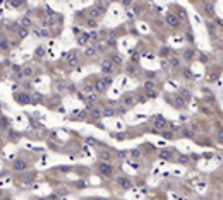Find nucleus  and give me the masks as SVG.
Returning <instances> with one entry per match:
<instances>
[{
    "label": "nucleus",
    "instance_id": "nucleus-22",
    "mask_svg": "<svg viewBox=\"0 0 223 200\" xmlns=\"http://www.w3.org/2000/svg\"><path fill=\"white\" fill-rule=\"evenodd\" d=\"M160 158L162 159H172V152L170 151H160Z\"/></svg>",
    "mask_w": 223,
    "mask_h": 200
},
{
    "label": "nucleus",
    "instance_id": "nucleus-4",
    "mask_svg": "<svg viewBox=\"0 0 223 200\" xmlns=\"http://www.w3.org/2000/svg\"><path fill=\"white\" fill-rule=\"evenodd\" d=\"M113 70H115V63H113L112 60H103L101 62V74L110 75Z\"/></svg>",
    "mask_w": 223,
    "mask_h": 200
},
{
    "label": "nucleus",
    "instance_id": "nucleus-6",
    "mask_svg": "<svg viewBox=\"0 0 223 200\" xmlns=\"http://www.w3.org/2000/svg\"><path fill=\"white\" fill-rule=\"evenodd\" d=\"M65 62H67L71 67L77 65V62H79V53H77V52H69L67 57H65Z\"/></svg>",
    "mask_w": 223,
    "mask_h": 200
},
{
    "label": "nucleus",
    "instance_id": "nucleus-32",
    "mask_svg": "<svg viewBox=\"0 0 223 200\" xmlns=\"http://www.w3.org/2000/svg\"><path fill=\"white\" fill-rule=\"evenodd\" d=\"M43 52H45V48H43V46H40V48H38V57H43Z\"/></svg>",
    "mask_w": 223,
    "mask_h": 200
},
{
    "label": "nucleus",
    "instance_id": "nucleus-15",
    "mask_svg": "<svg viewBox=\"0 0 223 200\" xmlns=\"http://www.w3.org/2000/svg\"><path fill=\"white\" fill-rule=\"evenodd\" d=\"M77 43L81 46H84V45H88V43H89V34H86V32H84V34H81L77 38Z\"/></svg>",
    "mask_w": 223,
    "mask_h": 200
},
{
    "label": "nucleus",
    "instance_id": "nucleus-20",
    "mask_svg": "<svg viewBox=\"0 0 223 200\" xmlns=\"http://www.w3.org/2000/svg\"><path fill=\"white\" fill-rule=\"evenodd\" d=\"M178 96H180L182 99L185 101V103H187V101L191 99V92H189V91H185V89H184V91H180V92H178Z\"/></svg>",
    "mask_w": 223,
    "mask_h": 200
},
{
    "label": "nucleus",
    "instance_id": "nucleus-28",
    "mask_svg": "<svg viewBox=\"0 0 223 200\" xmlns=\"http://www.w3.org/2000/svg\"><path fill=\"white\" fill-rule=\"evenodd\" d=\"M130 156H132V158H139L141 151H137V149H136V151H130Z\"/></svg>",
    "mask_w": 223,
    "mask_h": 200
},
{
    "label": "nucleus",
    "instance_id": "nucleus-3",
    "mask_svg": "<svg viewBox=\"0 0 223 200\" xmlns=\"http://www.w3.org/2000/svg\"><path fill=\"white\" fill-rule=\"evenodd\" d=\"M165 21H167V24L170 28H178V26H180V17H178L177 14H173V12H168L167 17H165Z\"/></svg>",
    "mask_w": 223,
    "mask_h": 200
},
{
    "label": "nucleus",
    "instance_id": "nucleus-33",
    "mask_svg": "<svg viewBox=\"0 0 223 200\" xmlns=\"http://www.w3.org/2000/svg\"><path fill=\"white\" fill-rule=\"evenodd\" d=\"M218 139H220L221 142H223V130H220V132H218Z\"/></svg>",
    "mask_w": 223,
    "mask_h": 200
},
{
    "label": "nucleus",
    "instance_id": "nucleus-14",
    "mask_svg": "<svg viewBox=\"0 0 223 200\" xmlns=\"http://www.w3.org/2000/svg\"><path fill=\"white\" fill-rule=\"evenodd\" d=\"M170 65L173 68H178L182 65V62H180V58H178L177 55H173V57H170Z\"/></svg>",
    "mask_w": 223,
    "mask_h": 200
},
{
    "label": "nucleus",
    "instance_id": "nucleus-17",
    "mask_svg": "<svg viewBox=\"0 0 223 200\" xmlns=\"http://www.w3.org/2000/svg\"><path fill=\"white\" fill-rule=\"evenodd\" d=\"M182 58L187 60V62H191L192 58H194V52H192V50H185V52H182Z\"/></svg>",
    "mask_w": 223,
    "mask_h": 200
},
{
    "label": "nucleus",
    "instance_id": "nucleus-34",
    "mask_svg": "<svg viewBox=\"0 0 223 200\" xmlns=\"http://www.w3.org/2000/svg\"><path fill=\"white\" fill-rule=\"evenodd\" d=\"M2 70H3V67H2V65H0V75H2Z\"/></svg>",
    "mask_w": 223,
    "mask_h": 200
},
{
    "label": "nucleus",
    "instance_id": "nucleus-9",
    "mask_svg": "<svg viewBox=\"0 0 223 200\" xmlns=\"http://www.w3.org/2000/svg\"><path fill=\"white\" fill-rule=\"evenodd\" d=\"M153 125H155V128H158V130H163V128H167V120L163 118V116H156L155 118V122H153Z\"/></svg>",
    "mask_w": 223,
    "mask_h": 200
},
{
    "label": "nucleus",
    "instance_id": "nucleus-26",
    "mask_svg": "<svg viewBox=\"0 0 223 200\" xmlns=\"http://www.w3.org/2000/svg\"><path fill=\"white\" fill-rule=\"evenodd\" d=\"M112 62H113V63H122V57H120V55H113Z\"/></svg>",
    "mask_w": 223,
    "mask_h": 200
},
{
    "label": "nucleus",
    "instance_id": "nucleus-13",
    "mask_svg": "<svg viewBox=\"0 0 223 200\" xmlns=\"http://www.w3.org/2000/svg\"><path fill=\"white\" fill-rule=\"evenodd\" d=\"M203 7H204V10H206L208 16H213V12H215V3H211V2H204V3H203Z\"/></svg>",
    "mask_w": 223,
    "mask_h": 200
},
{
    "label": "nucleus",
    "instance_id": "nucleus-7",
    "mask_svg": "<svg viewBox=\"0 0 223 200\" xmlns=\"http://www.w3.org/2000/svg\"><path fill=\"white\" fill-rule=\"evenodd\" d=\"M14 98H16V101H17V103H21V104L31 103V96L26 94V92H16V94H14Z\"/></svg>",
    "mask_w": 223,
    "mask_h": 200
},
{
    "label": "nucleus",
    "instance_id": "nucleus-21",
    "mask_svg": "<svg viewBox=\"0 0 223 200\" xmlns=\"http://www.w3.org/2000/svg\"><path fill=\"white\" fill-rule=\"evenodd\" d=\"M96 46H89V48H86V57H94L96 55Z\"/></svg>",
    "mask_w": 223,
    "mask_h": 200
},
{
    "label": "nucleus",
    "instance_id": "nucleus-2",
    "mask_svg": "<svg viewBox=\"0 0 223 200\" xmlns=\"http://www.w3.org/2000/svg\"><path fill=\"white\" fill-rule=\"evenodd\" d=\"M98 173H100L101 176H105V178H110L113 174L112 164L110 162H100V164H98Z\"/></svg>",
    "mask_w": 223,
    "mask_h": 200
},
{
    "label": "nucleus",
    "instance_id": "nucleus-12",
    "mask_svg": "<svg viewBox=\"0 0 223 200\" xmlns=\"http://www.w3.org/2000/svg\"><path fill=\"white\" fill-rule=\"evenodd\" d=\"M19 26L21 28H24V29H28V28H31L33 26V21H31V17H28V16H24L23 19L19 21Z\"/></svg>",
    "mask_w": 223,
    "mask_h": 200
},
{
    "label": "nucleus",
    "instance_id": "nucleus-16",
    "mask_svg": "<svg viewBox=\"0 0 223 200\" xmlns=\"http://www.w3.org/2000/svg\"><path fill=\"white\" fill-rule=\"evenodd\" d=\"M172 103H173V104H175V106H177V108H182V106H185V101L182 99V98L178 96V94H177V96L173 98V101H172Z\"/></svg>",
    "mask_w": 223,
    "mask_h": 200
},
{
    "label": "nucleus",
    "instance_id": "nucleus-19",
    "mask_svg": "<svg viewBox=\"0 0 223 200\" xmlns=\"http://www.w3.org/2000/svg\"><path fill=\"white\" fill-rule=\"evenodd\" d=\"M142 87H144L146 92H148V91H155V82H153V81H146Z\"/></svg>",
    "mask_w": 223,
    "mask_h": 200
},
{
    "label": "nucleus",
    "instance_id": "nucleus-11",
    "mask_svg": "<svg viewBox=\"0 0 223 200\" xmlns=\"http://www.w3.org/2000/svg\"><path fill=\"white\" fill-rule=\"evenodd\" d=\"M10 48V43H9V39L5 38L3 34H0V50H3V52H7V50Z\"/></svg>",
    "mask_w": 223,
    "mask_h": 200
},
{
    "label": "nucleus",
    "instance_id": "nucleus-25",
    "mask_svg": "<svg viewBox=\"0 0 223 200\" xmlns=\"http://www.w3.org/2000/svg\"><path fill=\"white\" fill-rule=\"evenodd\" d=\"M115 115V110H112V108H105L103 110V116H112Z\"/></svg>",
    "mask_w": 223,
    "mask_h": 200
},
{
    "label": "nucleus",
    "instance_id": "nucleus-24",
    "mask_svg": "<svg viewBox=\"0 0 223 200\" xmlns=\"http://www.w3.org/2000/svg\"><path fill=\"white\" fill-rule=\"evenodd\" d=\"M98 38H100V34H98V32H89V41L91 43H96Z\"/></svg>",
    "mask_w": 223,
    "mask_h": 200
},
{
    "label": "nucleus",
    "instance_id": "nucleus-23",
    "mask_svg": "<svg viewBox=\"0 0 223 200\" xmlns=\"http://www.w3.org/2000/svg\"><path fill=\"white\" fill-rule=\"evenodd\" d=\"M160 57H162V58H167V57H170V50H168L167 46H165V48H162V50H160Z\"/></svg>",
    "mask_w": 223,
    "mask_h": 200
},
{
    "label": "nucleus",
    "instance_id": "nucleus-10",
    "mask_svg": "<svg viewBox=\"0 0 223 200\" xmlns=\"http://www.w3.org/2000/svg\"><path fill=\"white\" fill-rule=\"evenodd\" d=\"M12 168L16 169V171H23V169H26V168H28V162H26V161H23V159H17V161H14V162H12Z\"/></svg>",
    "mask_w": 223,
    "mask_h": 200
},
{
    "label": "nucleus",
    "instance_id": "nucleus-1",
    "mask_svg": "<svg viewBox=\"0 0 223 200\" xmlns=\"http://www.w3.org/2000/svg\"><path fill=\"white\" fill-rule=\"evenodd\" d=\"M112 84V75H103V77L94 81V91L96 92H105Z\"/></svg>",
    "mask_w": 223,
    "mask_h": 200
},
{
    "label": "nucleus",
    "instance_id": "nucleus-5",
    "mask_svg": "<svg viewBox=\"0 0 223 200\" xmlns=\"http://www.w3.org/2000/svg\"><path fill=\"white\" fill-rule=\"evenodd\" d=\"M117 185H119L122 190H129V188L132 187V181H130L127 176H119L117 178Z\"/></svg>",
    "mask_w": 223,
    "mask_h": 200
},
{
    "label": "nucleus",
    "instance_id": "nucleus-8",
    "mask_svg": "<svg viewBox=\"0 0 223 200\" xmlns=\"http://www.w3.org/2000/svg\"><path fill=\"white\" fill-rule=\"evenodd\" d=\"M122 104H124V108L134 106V104H136V98H134L132 94H125V96L122 98Z\"/></svg>",
    "mask_w": 223,
    "mask_h": 200
},
{
    "label": "nucleus",
    "instance_id": "nucleus-27",
    "mask_svg": "<svg viewBox=\"0 0 223 200\" xmlns=\"http://www.w3.org/2000/svg\"><path fill=\"white\" fill-rule=\"evenodd\" d=\"M178 161H180L182 164H187V162H189V158H187V156H180V159H178Z\"/></svg>",
    "mask_w": 223,
    "mask_h": 200
},
{
    "label": "nucleus",
    "instance_id": "nucleus-18",
    "mask_svg": "<svg viewBox=\"0 0 223 200\" xmlns=\"http://www.w3.org/2000/svg\"><path fill=\"white\" fill-rule=\"evenodd\" d=\"M100 159H103L105 162H108V161L112 159V154H110L108 151H101V152H100Z\"/></svg>",
    "mask_w": 223,
    "mask_h": 200
},
{
    "label": "nucleus",
    "instance_id": "nucleus-29",
    "mask_svg": "<svg viewBox=\"0 0 223 200\" xmlns=\"http://www.w3.org/2000/svg\"><path fill=\"white\" fill-rule=\"evenodd\" d=\"M88 26H89V28H96V21L89 19V21H88Z\"/></svg>",
    "mask_w": 223,
    "mask_h": 200
},
{
    "label": "nucleus",
    "instance_id": "nucleus-30",
    "mask_svg": "<svg viewBox=\"0 0 223 200\" xmlns=\"http://www.w3.org/2000/svg\"><path fill=\"white\" fill-rule=\"evenodd\" d=\"M130 58H132V60H137V58H139L137 52H130Z\"/></svg>",
    "mask_w": 223,
    "mask_h": 200
},
{
    "label": "nucleus",
    "instance_id": "nucleus-31",
    "mask_svg": "<svg viewBox=\"0 0 223 200\" xmlns=\"http://www.w3.org/2000/svg\"><path fill=\"white\" fill-rule=\"evenodd\" d=\"M184 135H185V137H192V132H191V130L185 128V130H184Z\"/></svg>",
    "mask_w": 223,
    "mask_h": 200
}]
</instances>
